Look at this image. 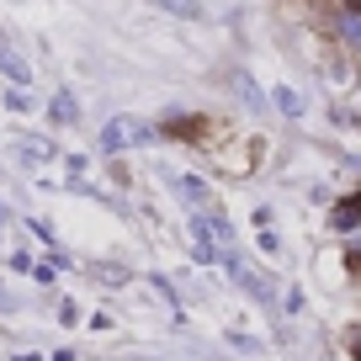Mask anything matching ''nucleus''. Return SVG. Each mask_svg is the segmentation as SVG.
<instances>
[{
  "mask_svg": "<svg viewBox=\"0 0 361 361\" xmlns=\"http://www.w3.org/2000/svg\"><path fill=\"white\" fill-rule=\"evenodd\" d=\"M154 138V128L149 123H138V117H112V123L102 128V149H138V144H149Z\"/></svg>",
  "mask_w": 361,
  "mask_h": 361,
  "instance_id": "obj_1",
  "label": "nucleus"
},
{
  "mask_svg": "<svg viewBox=\"0 0 361 361\" xmlns=\"http://www.w3.org/2000/svg\"><path fill=\"white\" fill-rule=\"evenodd\" d=\"M0 75H11L16 85H27V80H32V64L16 54V43H11L6 32H0Z\"/></svg>",
  "mask_w": 361,
  "mask_h": 361,
  "instance_id": "obj_2",
  "label": "nucleus"
},
{
  "mask_svg": "<svg viewBox=\"0 0 361 361\" xmlns=\"http://www.w3.org/2000/svg\"><path fill=\"white\" fill-rule=\"evenodd\" d=\"M224 260H228V271H234V282H239V287H245V293H250V298H260V303H271V287H266V282H260V276H255V271H250V266H245V260H239V255H224Z\"/></svg>",
  "mask_w": 361,
  "mask_h": 361,
  "instance_id": "obj_3",
  "label": "nucleus"
},
{
  "mask_svg": "<svg viewBox=\"0 0 361 361\" xmlns=\"http://www.w3.org/2000/svg\"><path fill=\"white\" fill-rule=\"evenodd\" d=\"M170 186H176V192L186 197L192 207H207V186H202L197 176H180V170H176V176H170Z\"/></svg>",
  "mask_w": 361,
  "mask_h": 361,
  "instance_id": "obj_4",
  "label": "nucleus"
},
{
  "mask_svg": "<svg viewBox=\"0 0 361 361\" xmlns=\"http://www.w3.org/2000/svg\"><path fill=\"white\" fill-rule=\"evenodd\" d=\"M192 239H197V255H202V260H218V239H213V228H207L202 213L192 218Z\"/></svg>",
  "mask_w": 361,
  "mask_h": 361,
  "instance_id": "obj_5",
  "label": "nucleus"
},
{
  "mask_svg": "<svg viewBox=\"0 0 361 361\" xmlns=\"http://www.w3.org/2000/svg\"><path fill=\"white\" fill-rule=\"evenodd\" d=\"M16 159L43 165V159H54V144H48V138H22V144H16Z\"/></svg>",
  "mask_w": 361,
  "mask_h": 361,
  "instance_id": "obj_6",
  "label": "nucleus"
},
{
  "mask_svg": "<svg viewBox=\"0 0 361 361\" xmlns=\"http://www.w3.org/2000/svg\"><path fill=\"white\" fill-rule=\"evenodd\" d=\"M159 11H170V16H186V22H197V16H202V6H197V0H154Z\"/></svg>",
  "mask_w": 361,
  "mask_h": 361,
  "instance_id": "obj_7",
  "label": "nucleus"
},
{
  "mask_svg": "<svg viewBox=\"0 0 361 361\" xmlns=\"http://www.w3.org/2000/svg\"><path fill=\"white\" fill-rule=\"evenodd\" d=\"M75 117H80L75 96H69V90H59V96H54V123H75Z\"/></svg>",
  "mask_w": 361,
  "mask_h": 361,
  "instance_id": "obj_8",
  "label": "nucleus"
},
{
  "mask_svg": "<svg viewBox=\"0 0 361 361\" xmlns=\"http://www.w3.org/2000/svg\"><path fill=\"white\" fill-rule=\"evenodd\" d=\"M335 224H340V228H356V224H361V197H350V202L340 207V213H335Z\"/></svg>",
  "mask_w": 361,
  "mask_h": 361,
  "instance_id": "obj_9",
  "label": "nucleus"
},
{
  "mask_svg": "<svg viewBox=\"0 0 361 361\" xmlns=\"http://www.w3.org/2000/svg\"><path fill=\"white\" fill-rule=\"evenodd\" d=\"M276 106H282L287 117H298V112H303V96H298V90H287V85H282V90H276Z\"/></svg>",
  "mask_w": 361,
  "mask_h": 361,
  "instance_id": "obj_10",
  "label": "nucleus"
},
{
  "mask_svg": "<svg viewBox=\"0 0 361 361\" xmlns=\"http://www.w3.org/2000/svg\"><path fill=\"white\" fill-rule=\"evenodd\" d=\"M6 106H11V112H27L32 102H27V90H11V96H6Z\"/></svg>",
  "mask_w": 361,
  "mask_h": 361,
  "instance_id": "obj_11",
  "label": "nucleus"
},
{
  "mask_svg": "<svg viewBox=\"0 0 361 361\" xmlns=\"http://www.w3.org/2000/svg\"><path fill=\"white\" fill-rule=\"evenodd\" d=\"M260 250H266V255H276V250H282V245H276V234H271L266 224H260Z\"/></svg>",
  "mask_w": 361,
  "mask_h": 361,
  "instance_id": "obj_12",
  "label": "nucleus"
},
{
  "mask_svg": "<svg viewBox=\"0 0 361 361\" xmlns=\"http://www.w3.org/2000/svg\"><path fill=\"white\" fill-rule=\"evenodd\" d=\"M16 308H22V303H16V293H6V287H0V314H16Z\"/></svg>",
  "mask_w": 361,
  "mask_h": 361,
  "instance_id": "obj_13",
  "label": "nucleus"
},
{
  "mask_svg": "<svg viewBox=\"0 0 361 361\" xmlns=\"http://www.w3.org/2000/svg\"><path fill=\"white\" fill-rule=\"evenodd\" d=\"M345 37H350V43H361V16H345Z\"/></svg>",
  "mask_w": 361,
  "mask_h": 361,
  "instance_id": "obj_14",
  "label": "nucleus"
},
{
  "mask_svg": "<svg viewBox=\"0 0 361 361\" xmlns=\"http://www.w3.org/2000/svg\"><path fill=\"white\" fill-rule=\"evenodd\" d=\"M345 6H350V11H361V0H345Z\"/></svg>",
  "mask_w": 361,
  "mask_h": 361,
  "instance_id": "obj_15",
  "label": "nucleus"
},
{
  "mask_svg": "<svg viewBox=\"0 0 361 361\" xmlns=\"http://www.w3.org/2000/svg\"><path fill=\"white\" fill-rule=\"evenodd\" d=\"M356 361H361V335H356Z\"/></svg>",
  "mask_w": 361,
  "mask_h": 361,
  "instance_id": "obj_16",
  "label": "nucleus"
}]
</instances>
